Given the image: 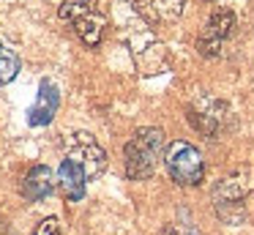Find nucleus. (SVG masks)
<instances>
[{
  "label": "nucleus",
  "mask_w": 254,
  "mask_h": 235,
  "mask_svg": "<svg viewBox=\"0 0 254 235\" xmlns=\"http://www.w3.org/2000/svg\"><path fill=\"white\" fill-rule=\"evenodd\" d=\"M161 235H199L191 224H181V222H172L161 230Z\"/></svg>",
  "instance_id": "15"
},
{
  "label": "nucleus",
  "mask_w": 254,
  "mask_h": 235,
  "mask_svg": "<svg viewBox=\"0 0 254 235\" xmlns=\"http://www.w3.org/2000/svg\"><path fill=\"white\" fill-rule=\"evenodd\" d=\"M68 161H74L79 169H82L85 175H88V180L99 178L101 172H104L107 167V153L104 148L96 142L93 134H88V131H74L71 140H68L66 145V156Z\"/></svg>",
  "instance_id": "5"
},
{
  "label": "nucleus",
  "mask_w": 254,
  "mask_h": 235,
  "mask_svg": "<svg viewBox=\"0 0 254 235\" xmlns=\"http://www.w3.org/2000/svg\"><path fill=\"white\" fill-rule=\"evenodd\" d=\"M254 191V167L249 164H238L230 172H224L213 186V200L219 205H235V202L246 200Z\"/></svg>",
  "instance_id": "7"
},
{
  "label": "nucleus",
  "mask_w": 254,
  "mask_h": 235,
  "mask_svg": "<svg viewBox=\"0 0 254 235\" xmlns=\"http://www.w3.org/2000/svg\"><path fill=\"white\" fill-rule=\"evenodd\" d=\"M186 118H189V123H191L202 137H208V140L221 137L232 126L230 107H227L221 98L208 96V93H199V96L191 98V104L186 107Z\"/></svg>",
  "instance_id": "3"
},
{
  "label": "nucleus",
  "mask_w": 254,
  "mask_h": 235,
  "mask_svg": "<svg viewBox=\"0 0 254 235\" xmlns=\"http://www.w3.org/2000/svg\"><path fill=\"white\" fill-rule=\"evenodd\" d=\"M19 74V58L17 52L6 47V44L0 41V85H8L14 77Z\"/></svg>",
  "instance_id": "13"
},
{
  "label": "nucleus",
  "mask_w": 254,
  "mask_h": 235,
  "mask_svg": "<svg viewBox=\"0 0 254 235\" xmlns=\"http://www.w3.org/2000/svg\"><path fill=\"white\" fill-rule=\"evenodd\" d=\"M30 235H61V222H58L55 216H47L36 224V230Z\"/></svg>",
  "instance_id": "14"
},
{
  "label": "nucleus",
  "mask_w": 254,
  "mask_h": 235,
  "mask_svg": "<svg viewBox=\"0 0 254 235\" xmlns=\"http://www.w3.org/2000/svg\"><path fill=\"white\" fill-rule=\"evenodd\" d=\"M232 30H235V14H232V8H227V5H219V8L210 14V19L205 22L202 33H199V38H197L199 55L216 58V55L221 52V47H224V41L232 36Z\"/></svg>",
  "instance_id": "6"
},
{
  "label": "nucleus",
  "mask_w": 254,
  "mask_h": 235,
  "mask_svg": "<svg viewBox=\"0 0 254 235\" xmlns=\"http://www.w3.org/2000/svg\"><path fill=\"white\" fill-rule=\"evenodd\" d=\"M128 52H131L134 63L142 74H156L164 66V47L153 38V33L139 27L128 38Z\"/></svg>",
  "instance_id": "8"
},
{
  "label": "nucleus",
  "mask_w": 254,
  "mask_h": 235,
  "mask_svg": "<svg viewBox=\"0 0 254 235\" xmlns=\"http://www.w3.org/2000/svg\"><path fill=\"white\" fill-rule=\"evenodd\" d=\"M61 16L71 22L79 41L88 47H99L107 33V16L99 11V0H63Z\"/></svg>",
  "instance_id": "2"
},
{
  "label": "nucleus",
  "mask_w": 254,
  "mask_h": 235,
  "mask_svg": "<svg viewBox=\"0 0 254 235\" xmlns=\"http://www.w3.org/2000/svg\"><path fill=\"white\" fill-rule=\"evenodd\" d=\"M161 158H164V131L153 126L137 129L123 148V164L131 180H148Z\"/></svg>",
  "instance_id": "1"
},
{
  "label": "nucleus",
  "mask_w": 254,
  "mask_h": 235,
  "mask_svg": "<svg viewBox=\"0 0 254 235\" xmlns=\"http://www.w3.org/2000/svg\"><path fill=\"white\" fill-rule=\"evenodd\" d=\"M58 183H61L63 194H66V200L79 202V200L85 197V189H88V175H85L74 161L63 158L61 167H58Z\"/></svg>",
  "instance_id": "12"
},
{
  "label": "nucleus",
  "mask_w": 254,
  "mask_h": 235,
  "mask_svg": "<svg viewBox=\"0 0 254 235\" xmlns=\"http://www.w3.org/2000/svg\"><path fill=\"white\" fill-rule=\"evenodd\" d=\"M137 11L148 25H170L181 19V14L186 11V0H139Z\"/></svg>",
  "instance_id": "11"
},
{
  "label": "nucleus",
  "mask_w": 254,
  "mask_h": 235,
  "mask_svg": "<svg viewBox=\"0 0 254 235\" xmlns=\"http://www.w3.org/2000/svg\"><path fill=\"white\" fill-rule=\"evenodd\" d=\"M58 107H61V90H58V85L52 79H44L39 87V98H36V104L30 107V126H47L52 123V118H55Z\"/></svg>",
  "instance_id": "9"
},
{
  "label": "nucleus",
  "mask_w": 254,
  "mask_h": 235,
  "mask_svg": "<svg viewBox=\"0 0 254 235\" xmlns=\"http://www.w3.org/2000/svg\"><path fill=\"white\" fill-rule=\"evenodd\" d=\"M55 175H52L50 167H44V164H36V167L28 169V175L22 178V197L28 202H41L44 197H50L52 191H55Z\"/></svg>",
  "instance_id": "10"
},
{
  "label": "nucleus",
  "mask_w": 254,
  "mask_h": 235,
  "mask_svg": "<svg viewBox=\"0 0 254 235\" xmlns=\"http://www.w3.org/2000/svg\"><path fill=\"white\" fill-rule=\"evenodd\" d=\"M164 164L167 172L175 183L181 186H199L205 178V158L191 142L186 140H175L167 145L164 151Z\"/></svg>",
  "instance_id": "4"
}]
</instances>
